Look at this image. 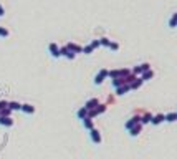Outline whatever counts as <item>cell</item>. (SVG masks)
<instances>
[{
	"mask_svg": "<svg viewBox=\"0 0 177 159\" xmlns=\"http://www.w3.org/2000/svg\"><path fill=\"white\" fill-rule=\"evenodd\" d=\"M108 75H109V70H106V68H101L99 72L96 73V76H94V81L93 83L96 85V86H99V85H103V81L108 78Z\"/></svg>",
	"mask_w": 177,
	"mask_h": 159,
	"instance_id": "obj_1",
	"label": "cell"
},
{
	"mask_svg": "<svg viewBox=\"0 0 177 159\" xmlns=\"http://www.w3.org/2000/svg\"><path fill=\"white\" fill-rule=\"evenodd\" d=\"M90 139H91V143L93 144H101V133L98 131L96 128H93V129H90Z\"/></svg>",
	"mask_w": 177,
	"mask_h": 159,
	"instance_id": "obj_2",
	"label": "cell"
},
{
	"mask_svg": "<svg viewBox=\"0 0 177 159\" xmlns=\"http://www.w3.org/2000/svg\"><path fill=\"white\" fill-rule=\"evenodd\" d=\"M48 51H50V55L53 58H60L61 56V53H60V48H58V45L53 42V43H48Z\"/></svg>",
	"mask_w": 177,
	"mask_h": 159,
	"instance_id": "obj_3",
	"label": "cell"
},
{
	"mask_svg": "<svg viewBox=\"0 0 177 159\" xmlns=\"http://www.w3.org/2000/svg\"><path fill=\"white\" fill-rule=\"evenodd\" d=\"M147 70H151V65L149 63H143V65H138V66L133 70V73L134 75H143L144 72H147Z\"/></svg>",
	"mask_w": 177,
	"mask_h": 159,
	"instance_id": "obj_4",
	"label": "cell"
},
{
	"mask_svg": "<svg viewBox=\"0 0 177 159\" xmlns=\"http://www.w3.org/2000/svg\"><path fill=\"white\" fill-rule=\"evenodd\" d=\"M139 123H141V116H133V118H131V119H129V121H126L124 128H126L128 131H129V129H131V128H134L136 125H139Z\"/></svg>",
	"mask_w": 177,
	"mask_h": 159,
	"instance_id": "obj_5",
	"label": "cell"
},
{
	"mask_svg": "<svg viewBox=\"0 0 177 159\" xmlns=\"http://www.w3.org/2000/svg\"><path fill=\"white\" fill-rule=\"evenodd\" d=\"M60 53H61V56H66L68 60H75V58H76V53H73L71 50H68V46L60 48Z\"/></svg>",
	"mask_w": 177,
	"mask_h": 159,
	"instance_id": "obj_6",
	"label": "cell"
},
{
	"mask_svg": "<svg viewBox=\"0 0 177 159\" xmlns=\"http://www.w3.org/2000/svg\"><path fill=\"white\" fill-rule=\"evenodd\" d=\"M128 91H131V85H121V86H117L116 88V95L117 96H122V95H126Z\"/></svg>",
	"mask_w": 177,
	"mask_h": 159,
	"instance_id": "obj_7",
	"label": "cell"
},
{
	"mask_svg": "<svg viewBox=\"0 0 177 159\" xmlns=\"http://www.w3.org/2000/svg\"><path fill=\"white\" fill-rule=\"evenodd\" d=\"M66 46H68V50H71L73 53H83V46H80V45H76V43H73V42H68L66 43Z\"/></svg>",
	"mask_w": 177,
	"mask_h": 159,
	"instance_id": "obj_8",
	"label": "cell"
},
{
	"mask_svg": "<svg viewBox=\"0 0 177 159\" xmlns=\"http://www.w3.org/2000/svg\"><path fill=\"white\" fill-rule=\"evenodd\" d=\"M0 125L5 128H10V126H13V119L8 116H0Z\"/></svg>",
	"mask_w": 177,
	"mask_h": 159,
	"instance_id": "obj_9",
	"label": "cell"
},
{
	"mask_svg": "<svg viewBox=\"0 0 177 159\" xmlns=\"http://www.w3.org/2000/svg\"><path fill=\"white\" fill-rule=\"evenodd\" d=\"M98 104H99V101H98V99H96V98H91V99H88V101L85 103V108H86L88 111H90V109H94Z\"/></svg>",
	"mask_w": 177,
	"mask_h": 159,
	"instance_id": "obj_10",
	"label": "cell"
},
{
	"mask_svg": "<svg viewBox=\"0 0 177 159\" xmlns=\"http://www.w3.org/2000/svg\"><path fill=\"white\" fill-rule=\"evenodd\" d=\"M141 129H143V123H139V125H136L134 128L129 129V136H131V138H136V136L141 133Z\"/></svg>",
	"mask_w": 177,
	"mask_h": 159,
	"instance_id": "obj_11",
	"label": "cell"
},
{
	"mask_svg": "<svg viewBox=\"0 0 177 159\" xmlns=\"http://www.w3.org/2000/svg\"><path fill=\"white\" fill-rule=\"evenodd\" d=\"M166 121V114H156V116H152V119H151V123L152 125H161V123H164Z\"/></svg>",
	"mask_w": 177,
	"mask_h": 159,
	"instance_id": "obj_12",
	"label": "cell"
},
{
	"mask_svg": "<svg viewBox=\"0 0 177 159\" xmlns=\"http://www.w3.org/2000/svg\"><path fill=\"white\" fill-rule=\"evenodd\" d=\"M81 123H83V128H85V129H88V131L94 128V125H93V118H90V116H86Z\"/></svg>",
	"mask_w": 177,
	"mask_h": 159,
	"instance_id": "obj_13",
	"label": "cell"
},
{
	"mask_svg": "<svg viewBox=\"0 0 177 159\" xmlns=\"http://www.w3.org/2000/svg\"><path fill=\"white\" fill-rule=\"evenodd\" d=\"M20 111H23L25 114H33L35 113V106L33 104H22V109Z\"/></svg>",
	"mask_w": 177,
	"mask_h": 159,
	"instance_id": "obj_14",
	"label": "cell"
},
{
	"mask_svg": "<svg viewBox=\"0 0 177 159\" xmlns=\"http://www.w3.org/2000/svg\"><path fill=\"white\" fill-rule=\"evenodd\" d=\"M86 116H88V109L85 108V106H83V108H80L78 111H76V118H78L80 121H83Z\"/></svg>",
	"mask_w": 177,
	"mask_h": 159,
	"instance_id": "obj_15",
	"label": "cell"
},
{
	"mask_svg": "<svg viewBox=\"0 0 177 159\" xmlns=\"http://www.w3.org/2000/svg\"><path fill=\"white\" fill-rule=\"evenodd\" d=\"M167 25H169V28H175L177 27V12L172 13V17H170L169 22H167Z\"/></svg>",
	"mask_w": 177,
	"mask_h": 159,
	"instance_id": "obj_16",
	"label": "cell"
},
{
	"mask_svg": "<svg viewBox=\"0 0 177 159\" xmlns=\"http://www.w3.org/2000/svg\"><path fill=\"white\" fill-rule=\"evenodd\" d=\"M143 83H144V80L143 78H136L133 83H131V90H138V88H141L143 86Z\"/></svg>",
	"mask_w": 177,
	"mask_h": 159,
	"instance_id": "obj_17",
	"label": "cell"
},
{
	"mask_svg": "<svg viewBox=\"0 0 177 159\" xmlns=\"http://www.w3.org/2000/svg\"><path fill=\"white\" fill-rule=\"evenodd\" d=\"M141 78H143L144 81L151 80V78H154V72H152V70H147V72H144L143 75H141Z\"/></svg>",
	"mask_w": 177,
	"mask_h": 159,
	"instance_id": "obj_18",
	"label": "cell"
},
{
	"mask_svg": "<svg viewBox=\"0 0 177 159\" xmlns=\"http://www.w3.org/2000/svg\"><path fill=\"white\" fill-rule=\"evenodd\" d=\"M166 121L167 123H175L177 121V111L175 113H167L166 114Z\"/></svg>",
	"mask_w": 177,
	"mask_h": 159,
	"instance_id": "obj_19",
	"label": "cell"
},
{
	"mask_svg": "<svg viewBox=\"0 0 177 159\" xmlns=\"http://www.w3.org/2000/svg\"><path fill=\"white\" fill-rule=\"evenodd\" d=\"M151 119H152V114H151V113H146L144 116H141V123H143V125L151 123Z\"/></svg>",
	"mask_w": 177,
	"mask_h": 159,
	"instance_id": "obj_20",
	"label": "cell"
},
{
	"mask_svg": "<svg viewBox=\"0 0 177 159\" xmlns=\"http://www.w3.org/2000/svg\"><path fill=\"white\" fill-rule=\"evenodd\" d=\"M8 108L12 111H18V109H22V104L17 103V101H12V103H8Z\"/></svg>",
	"mask_w": 177,
	"mask_h": 159,
	"instance_id": "obj_21",
	"label": "cell"
},
{
	"mask_svg": "<svg viewBox=\"0 0 177 159\" xmlns=\"http://www.w3.org/2000/svg\"><path fill=\"white\" fill-rule=\"evenodd\" d=\"M108 76H109L111 80H114V78H119V76H121V70H111Z\"/></svg>",
	"mask_w": 177,
	"mask_h": 159,
	"instance_id": "obj_22",
	"label": "cell"
},
{
	"mask_svg": "<svg viewBox=\"0 0 177 159\" xmlns=\"http://www.w3.org/2000/svg\"><path fill=\"white\" fill-rule=\"evenodd\" d=\"M94 51V48H93V45L90 43V45H86V46H83V53L85 55H91V53Z\"/></svg>",
	"mask_w": 177,
	"mask_h": 159,
	"instance_id": "obj_23",
	"label": "cell"
},
{
	"mask_svg": "<svg viewBox=\"0 0 177 159\" xmlns=\"http://www.w3.org/2000/svg\"><path fill=\"white\" fill-rule=\"evenodd\" d=\"M99 42H101V46H106V48H109V45H111V40H109V38H106V37L99 38Z\"/></svg>",
	"mask_w": 177,
	"mask_h": 159,
	"instance_id": "obj_24",
	"label": "cell"
},
{
	"mask_svg": "<svg viewBox=\"0 0 177 159\" xmlns=\"http://www.w3.org/2000/svg\"><path fill=\"white\" fill-rule=\"evenodd\" d=\"M8 30H7V28H5V27H0V38H7L8 37Z\"/></svg>",
	"mask_w": 177,
	"mask_h": 159,
	"instance_id": "obj_25",
	"label": "cell"
},
{
	"mask_svg": "<svg viewBox=\"0 0 177 159\" xmlns=\"http://www.w3.org/2000/svg\"><path fill=\"white\" fill-rule=\"evenodd\" d=\"M109 50H113V51L119 50V45H117L116 42H111V45H109Z\"/></svg>",
	"mask_w": 177,
	"mask_h": 159,
	"instance_id": "obj_26",
	"label": "cell"
},
{
	"mask_svg": "<svg viewBox=\"0 0 177 159\" xmlns=\"http://www.w3.org/2000/svg\"><path fill=\"white\" fill-rule=\"evenodd\" d=\"M91 45H93V48L96 50L98 46H101V42H99V40H93V42H91Z\"/></svg>",
	"mask_w": 177,
	"mask_h": 159,
	"instance_id": "obj_27",
	"label": "cell"
},
{
	"mask_svg": "<svg viewBox=\"0 0 177 159\" xmlns=\"http://www.w3.org/2000/svg\"><path fill=\"white\" fill-rule=\"evenodd\" d=\"M7 106H8V103H7V101H0V111H2V109H5Z\"/></svg>",
	"mask_w": 177,
	"mask_h": 159,
	"instance_id": "obj_28",
	"label": "cell"
},
{
	"mask_svg": "<svg viewBox=\"0 0 177 159\" xmlns=\"http://www.w3.org/2000/svg\"><path fill=\"white\" fill-rule=\"evenodd\" d=\"M3 15H5V10H3L2 5H0V17H3Z\"/></svg>",
	"mask_w": 177,
	"mask_h": 159,
	"instance_id": "obj_29",
	"label": "cell"
},
{
	"mask_svg": "<svg viewBox=\"0 0 177 159\" xmlns=\"http://www.w3.org/2000/svg\"><path fill=\"white\" fill-rule=\"evenodd\" d=\"M0 116H2V113H0Z\"/></svg>",
	"mask_w": 177,
	"mask_h": 159,
	"instance_id": "obj_30",
	"label": "cell"
}]
</instances>
